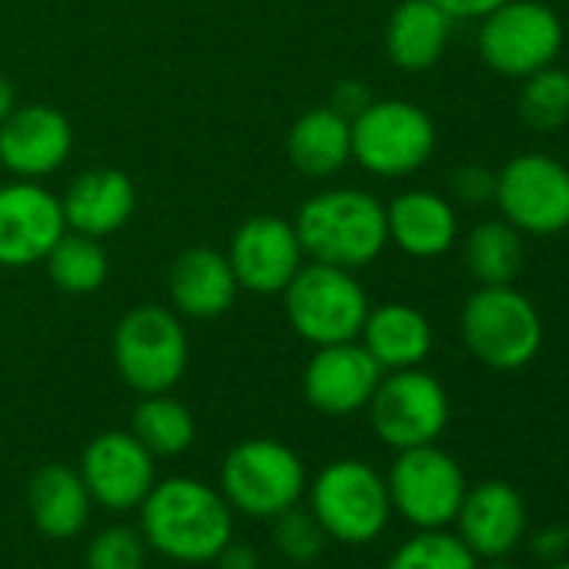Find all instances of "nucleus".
<instances>
[{"instance_id":"1","label":"nucleus","mask_w":569,"mask_h":569,"mask_svg":"<svg viewBox=\"0 0 569 569\" xmlns=\"http://www.w3.org/2000/svg\"><path fill=\"white\" fill-rule=\"evenodd\" d=\"M138 509L148 549L188 566L211 562L234 529L228 499L188 476L154 482Z\"/></svg>"},{"instance_id":"2","label":"nucleus","mask_w":569,"mask_h":569,"mask_svg":"<svg viewBox=\"0 0 569 569\" xmlns=\"http://www.w3.org/2000/svg\"><path fill=\"white\" fill-rule=\"evenodd\" d=\"M296 234L302 251H309L316 261L336 268H362L382 254L389 224L386 208L372 194L339 188L302 204Z\"/></svg>"},{"instance_id":"3","label":"nucleus","mask_w":569,"mask_h":569,"mask_svg":"<svg viewBox=\"0 0 569 569\" xmlns=\"http://www.w3.org/2000/svg\"><path fill=\"white\" fill-rule=\"evenodd\" d=\"M459 332L469 356L496 372L526 369L542 349V316L516 284H479L459 312Z\"/></svg>"},{"instance_id":"4","label":"nucleus","mask_w":569,"mask_h":569,"mask_svg":"<svg viewBox=\"0 0 569 569\" xmlns=\"http://www.w3.org/2000/svg\"><path fill=\"white\" fill-rule=\"evenodd\" d=\"M566 28L562 18L542 0H506L479 18L476 48L482 64L509 81H522L562 54Z\"/></svg>"},{"instance_id":"5","label":"nucleus","mask_w":569,"mask_h":569,"mask_svg":"<svg viewBox=\"0 0 569 569\" xmlns=\"http://www.w3.org/2000/svg\"><path fill=\"white\" fill-rule=\"evenodd\" d=\"M309 509L316 512L329 539L346 546H366L386 532L392 499L386 479L369 462L339 459L312 479Z\"/></svg>"},{"instance_id":"6","label":"nucleus","mask_w":569,"mask_h":569,"mask_svg":"<svg viewBox=\"0 0 569 569\" xmlns=\"http://www.w3.org/2000/svg\"><path fill=\"white\" fill-rule=\"evenodd\" d=\"M284 309L296 332L312 346L352 342L369 316V299L349 268L316 261L284 284Z\"/></svg>"},{"instance_id":"7","label":"nucleus","mask_w":569,"mask_h":569,"mask_svg":"<svg viewBox=\"0 0 569 569\" xmlns=\"http://www.w3.org/2000/svg\"><path fill=\"white\" fill-rule=\"evenodd\" d=\"M306 492V466L302 459L274 439H248L238 442L221 462V496L231 509L271 519L289 509Z\"/></svg>"},{"instance_id":"8","label":"nucleus","mask_w":569,"mask_h":569,"mask_svg":"<svg viewBox=\"0 0 569 569\" xmlns=\"http://www.w3.org/2000/svg\"><path fill=\"white\" fill-rule=\"evenodd\" d=\"M496 208L526 238L569 228V168L546 151H522L496 171Z\"/></svg>"},{"instance_id":"9","label":"nucleus","mask_w":569,"mask_h":569,"mask_svg":"<svg viewBox=\"0 0 569 569\" xmlns=\"http://www.w3.org/2000/svg\"><path fill=\"white\" fill-rule=\"evenodd\" d=\"M436 151V124L412 101H372L352 118V158L379 178H406Z\"/></svg>"},{"instance_id":"10","label":"nucleus","mask_w":569,"mask_h":569,"mask_svg":"<svg viewBox=\"0 0 569 569\" xmlns=\"http://www.w3.org/2000/svg\"><path fill=\"white\" fill-rule=\"evenodd\" d=\"M386 486L392 509L416 529H446L456 522V512L466 499L462 466L436 442L399 449Z\"/></svg>"},{"instance_id":"11","label":"nucleus","mask_w":569,"mask_h":569,"mask_svg":"<svg viewBox=\"0 0 569 569\" xmlns=\"http://www.w3.org/2000/svg\"><path fill=\"white\" fill-rule=\"evenodd\" d=\"M114 362L131 389L144 396L168 392L188 366V339L181 322L158 306L128 312L114 332Z\"/></svg>"},{"instance_id":"12","label":"nucleus","mask_w":569,"mask_h":569,"mask_svg":"<svg viewBox=\"0 0 569 569\" xmlns=\"http://www.w3.org/2000/svg\"><path fill=\"white\" fill-rule=\"evenodd\" d=\"M369 412L376 436L399 452L412 446H429L442 436L449 422V396L442 382L419 366L396 369L379 379L369 399Z\"/></svg>"},{"instance_id":"13","label":"nucleus","mask_w":569,"mask_h":569,"mask_svg":"<svg viewBox=\"0 0 569 569\" xmlns=\"http://www.w3.org/2000/svg\"><path fill=\"white\" fill-rule=\"evenodd\" d=\"M78 472L91 502L128 512L138 509L154 486V456L134 439V432H101L88 442Z\"/></svg>"},{"instance_id":"14","label":"nucleus","mask_w":569,"mask_h":569,"mask_svg":"<svg viewBox=\"0 0 569 569\" xmlns=\"http://www.w3.org/2000/svg\"><path fill=\"white\" fill-rule=\"evenodd\" d=\"M238 284L261 296L284 292V284L302 268V244L296 224L274 214H258L234 231L228 258Z\"/></svg>"},{"instance_id":"15","label":"nucleus","mask_w":569,"mask_h":569,"mask_svg":"<svg viewBox=\"0 0 569 569\" xmlns=\"http://www.w3.org/2000/svg\"><path fill=\"white\" fill-rule=\"evenodd\" d=\"M64 234V211L54 194L21 181L0 188V264H31Z\"/></svg>"},{"instance_id":"16","label":"nucleus","mask_w":569,"mask_h":569,"mask_svg":"<svg viewBox=\"0 0 569 569\" xmlns=\"http://www.w3.org/2000/svg\"><path fill=\"white\" fill-rule=\"evenodd\" d=\"M379 379L382 366L356 339L319 346L306 369V399L326 416H352L369 406Z\"/></svg>"},{"instance_id":"17","label":"nucleus","mask_w":569,"mask_h":569,"mask_svg":"<svg viewBox=\"0 0 569 569\" xmlns=\"http://www.w3.org/2000/svg\"><path fill=\"white\" fill-rule=\"evenodd\" d=\"M459 539L476 552V559H502L526 536V502L509 482H482L466 489L456 512Z\"/></svg>"},{"instance_id":"18","label":"nucleus","mask_w":569,"mask_h":569,"mask_svg":"<svg viewBox=\"0 0 569 569\" xmlns=\"http://www.w3.org/2000/svg\"><path fill=\"white\" fill-rule=\"evenodd\" d=\"M71 154V124L48 104H28L11 111L0 124V161L14 174H51Z\"/></svg>"},{"instance_id":"19","label":"nucleus","mask_w":569,"mask_h":569,"mask_svg":"<svg viewBox=\"0 0 569 569\" xmlns=\"http://www.w3.org/2000/svg\"><path fill=\"white\" fill-rule=\"evenodd\" d=\"M389 238L412 258H439L459 238L456 208L436 191H406L386 208Z\"/></svg>"},{"instance_id":"20","label":"nucleus","mask_w":569,"mask_h":569,"mask_svg":"<svg viewBox=\"0 0 569 569\" xmlns=\"http://www.w3.org/2000/svg\"><path fill=\"white\" fill-rule=\"evenodd\" d=\"M168 289L174 306L191 319H214L221 316L234 296H238V278L224 254L211 248H188L178 254L168 274Z\"/></svg>"},{"instance_id":"21","label":"nucleus","mask_w":569,"mask_h":569,"mask_svg":"<svg viewBox=\"0 0 569 569\" xmlns=\"http://www.w3.org/2000/svg\"><path fill=\"white\" fill-rule=\"evenodd\" d=\"M61 211H64V224H71L81 234H91V238L111 234L134 211V184L128 174L114 168L88 171L68 188Z\"/></svg>"},{"instance_id":"22","label":"nucleus","mask_w":569,"mask_h":569,"mask_svg":"<svg viewBox=\"0 0 569 569\" xmlns=\"http://www.w3.org/2000/svg\"><path fill=\"white\" fill-rule=\"evenodd\" d=\"M452 18L432 0H402L386 28L389 61L402 71H429L449 48Z\"/></svg>"},{"instance_id":"23","label":"nucleus","mask_w":569,"mask_h":569,"mask_svg":"<svg viewBox=\"0 0 569 569\" xmlns=\"http://www.w3.org/2000/svg\"><path fill=\"white\" fill-rule=\"evenodd\" d=\"M28 509L34 526L51 539H71L91 516V492L78 469L51 462L41 466L28 486Z\"/></svg>"},{"instance_id":"24","label":"nucleus","mask_w":569,"mask_h":569,"mask_svg":"<svg viewBox=\"0 0 569 569\" xmlns=\"http://www.w3.org/2000/svg\"><path fill=\"white\" fill-rule=\"evenodd\" d=\"M359 336L382 372L416 369L432 352V326L412 306H382L369 312Z\"/></svg>"},{"instance_id":"25","label":"nucleus","mask_w":569,"mask_h":569,"mask_svg":"<svg viewBox=\"0 0 569 569\" xmlns=\"http://www.w3.org/2000/svg\"><path fill=\"white\" fill-rule=\"evenodd\" d=\"M289 158L312 178L336 174L352 158V121L336 108H316L302 114L289 134Z\"/></svg>"},{"instance_id":"26","label":"nucleus","mask_w":569,"mask_h":569,"mask_svg":"<svg viewBox=\"0 0 569 569\" xmlns=\"http://www.w3.org/2000/svg\"><path fill=\"white\" fill-rule=\"evenodd\" d=\"M462 258L479 284H516L526 264V234L502 218L479 221L462 241Z\"/></svg>"},{"instance_id":"27","label":"nucleus","mask_w":569,"mask_h":569,"mask_svg":"<svg viewBox=\"0 0 569 569\" xmlns=\"http://www.w3.org/2000/svg\"><path fill=\"white\" fill-rule=\"evenodd\" d=\"M131 432L154 459L158 456L171 459V456H181L194 442V419L178 399H168L164 392H158V396H148L134 409Z\"/></svg>"},{"instance_id":"28","label":"nucleus","mask_w":569,"mask_h":569,"mask_svg":"<svg viewBox=\"0 0 569 569\" xmlns=\"http://www.w3.org/2000/svg\"><path fill=\"white\" fill-rule=\"evenodd\" d=\"M48 271L58 289L71 296H88L101 289L108 278V254L91 234H61L58 244L48 251Z\"/></svg>"},{"instance_id":"29","label":"nucleus","mask_w":569,"mask_h":569,"mask_svg":"<svg viewBox=\"0 0 569 569\" xmlns=\"http://www.w3.org/2000/svg\"><path fill=\"white\" fill-rule=\"evenodd\" d=\"M519 121L532 131H556L569 121V71L549 64L519 81Z\"/></svg>"},{"instance_id":"30","label":"nucleus","mask_w":569,"mask_h":569,"mask_svg":"<svg viewBox=\"0 0 569 569\" xmlns=\"http://www.w3.org/2000/svg\"><path fill=\"white\" fill-rule=\"evenodd\" d=\"M386 569H479V559L446 529H416V536L392 552Z\"/></svg>"},{"instance_id":"31","label":"nucleus","mask_w":569,"mask_h":569,"mask_svg":"<svg viewBox=\"0 0 569 569\" xmlns=\"http://www.w3.org/2000/svg\"><path fill=\"white\" fill-rule=\"evenodd\" d=\"M274 526H271V539H274V549L289 559V562H299V566H309L319 559V552L326 549V529L322 522L316 519L312 509H299L289 506V509H281L278 516H271Z\"/></svg>"},{"instance_id":"32","label":"nucleus","mask_w":569,"mask_h":569,"mask_svg":"<svg viewBox=\"0 0 569 569\" xmlns=\"http://www.w3.org/2000/svg\"><path fill=\"white\" fill-rule=\"evenodd\" d=\"M148 542L131 526H108L101 529L84 552L88 569H144Z\"/></svg>"},{"instance_id":"33","label":"nucleus","mask_w":569,"mask_h":569,"mask_svg":"<svg viewBox=\"0 0 569 569\" xmlns=\"http://www.w3.org/2000/svg\"><path fill=\"white\" fill-rule=\"evenodd\" d=\"M452 191L466 204H486L496 198V171L486 164H462L452 174Z\"/></svg>"},{"instance_id":"34","label":"nucleus","mask_w":569,"mask_h":569,"mask_svg":"<svg viewBox=\"0 0 569 569\" xmlns=\"http://www.w3.org/2000/svg\"><path fill=\"white\" fill-rule=\"evenodd\" d=\"M569 549V529L566 526H546L532 536V552L539 559H549V562H559L562 552Z\"/></svg>"},{"instance_id":"35","label":"nucleus","mask_w":569,"mask_h":569,"mask_svg":"<svg viewBox=\"0 0 569 569\" xmlns=\"http://www.w3.org/2000/svg\"><path fill=\"white\" fill-rule=\"evenodd\" d=\"M432 4L442 8L452 21H479L499 4H506V0H432Z\"/></svg>"},{"instance_id":"36","label":"nucleus","mask_w":569,"mask_h":569,"mask_svg":"<svg viewBox=\"0 0 569 569\" xmlns=\"http://www.w3.org/2000/svg\"><path fill=\"white\" fill-rule=\"evenodd\" d=\"M369 104H372L369 88H366V84H359V81H342V84H339V91H336V101H332V108H336L339 114H346L349 121H352L359 111H366Z\"/></svg>"},{"instance_id":"37","label":"nucleus","mask_w":569,"mask_h":569,"mask_svg":"<svg viewBox=\"0 0 569 569\" xmlns=\"http://www.w3.org/2000/svg\"><path fill=\"white\" fill-rule=\"evenodd\" d=\"M211 562H218V569H258L261 566L258 549L248 546V542H234V539H228Z\"/></svg>"},{"instance_id":"38","label":"nucleus","mask_w":569,"mask_h":569,"mask_svg":"<svg viewBox=\"0 0 569 569\" xmlns=\"http://www.w3.org/2000/svg\"><path fill=\"white\" fill-rule=\"evenodd\" d=\"M14 111V91H11V84L0 78V124H4V118Z\"/></svg>"},{"instance_id":"39","label":"nucleus","mask_w":569,"mask_h":569,"mask_svg":"<svg viewBox=\"0 0 569 569\" xmlns=\"http://www.w3.org/2000/svg\"><path fill=\"white\" fill-rule=\"evenodd\" d=\"M486 569H516V566H509V562H502V559H489Z\"/></svg>"},{"instance_id":"40","label":"nucleus","mask_w":569,"mask_h":569,"mask_svg":"<svg viewBox=\"0 0 569 569\" xmlns=\"http://www.w3.org/2000/svg\"><path fill=\"white\" fill-rule=\"evenodd\" d=\"M549 569H569V562H562V559H559V562H552Z\"/></svg>"}]
</instances>
